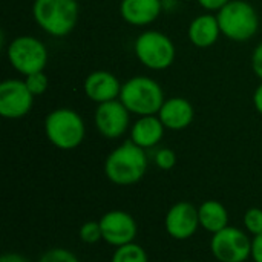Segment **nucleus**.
Instances as JSON below:
<instances>
[{"label": "nucleus", "instance_id": "f257e3e1", "mask_svg": "<svg viewBox=\"0 0 262 262\" xmlns=\"http://www.w3.org/2000/svg\"><path fill=\"white\" fill-rule=\"evenodd\" d=\"M147 166L146 150L129 140L106 157L104 175L117 186H132L144 178Z\"/></svg>", "mask_w": 262, "mask_h": 262}, {"label": "nucleus", "instance_id": "f03ea898", "mask_svg": "<svg viewBox=\"0 0 262 262\" xmlns=\"http://www.w3.org/2000/svg\"><path fill=\"white\" fill-rule=\"evenodd\" d=\"M77 0H34L32 17L38 28L51 37L69 35L78 21Z\"/></svg>", "mask_w": 262, "mask_h": 262}, {"label": "nucleus", "instance_id": "7ed1b4c3", "mask_svg": "<svg viewBox=\"0 0 262 262\" xmlns=\"http://www.w3.org/2000/svg\"><path fill=\"white\" fill-rule=\"evenodd\" d=\"M164 100L161 84L146 75H137L124 81L120 94V101L137 117L158 115Z\"/></svg>", "mask_w": 262, "mask_h": 262}, {"label": "nucleus", "instance_id": "20e7f679", "mask_svg": "<svg viewBox=\"0 0 262 262\" xmlns=\"http://www.w3.org/2000/svg\"><path fill=\"white\" fill-rule=\"evenodd\" d=\"M45 135L54 147L60 150H72L84 141L86 124L77 111L58 107L46 115Z\"/></svg>", "mask_w": 262, "mask_h": 262}, {"label": "nucleus", "instance_id": "39448f33", "mask_svg": "<svg viewBox=\"0 0 262 262\" xmlns=\"http://www.w3.org/2000/svg\"><path fill=\"white\" fill-rule=\"evenodd\" d=\"M221 34L232 41H249L259 29V15L246 0H230L216 12Z\"/></svg>", "mask_w": 262, "mask_h": 262}, {"label": "nucleus", "instance_id": "423d86ee", "mask_svg": "<svg viewBox=\"0 0 262 262\" xmlns=\"http://www.w3.org/2000/svg\"><path fill=\"white\" fill-rule=\"evenodd\" d=\"M134 52L138 61L150 71H164L170 68L177 57L172 38L157 29L141 32L134 43Z\"/></svg>", "mask_w": 262, "mask_h": 262}, {"label": "nucleus", "instance_id": "0eeeda50", "mask_svg": "<svg viewBox=\"0 0 262 262\" xmlns=\"http://www.w3.org/2000/svg\"><path fill=\"white\" fill-rule=\"evenodd\" d=\"M9 64L21 75L45 71L49 52L46 45L34 35H18L12 38L6 48Z\"/></svg>", "mask_w": 262, "mask_h": 262}, {"label": "nucleus", "instance_id": "6e6552de", "mask_svg": "<svg viewBox=\"0 0 262 262\" xmlns=\"http://www.w3.org/2000/svg\"><path fill=\"white\" fill-rule=\"evenodd\" d=\"M210 250L220 262H246L252 256V239L238 227H226L215 233Z\"/></svg>", "mask_w": 262, "mask_h": 262}, {"label": "nucleus", "instance_id": "1a4fd4ad", "mask_svg": "<svg viewBox=\"0 0 262 262\" xmlns=\"http://www.w3.org/2000/svg\"><path fill=\"white\" fill-rule=\"evenodd\" d=\"M34 106V95L25 80L8 78L0 83V115L8 120L26 117Z\"/></svg>", "mask_w": 262, "mask_h": 262}, {"label": "nucleus", "instance_id": "9d476101", "mask_svg": "<svg viewBox=\"0 0 262 262\" xmlns=\"http://www.w3.org/2000/svg\"><path fill=\"white\" fill-rule=\"evenodd\" d=\"M94 123L100 135L107 140H117L123 137L130 126V112L118 100L97 104L94 114Z\"/></svg>", "mask_w": 262, "mask_h": 262}, {"label": "nucleus", "instance_id": "9b49d317", "mask_svg": "<svg viewBox=\"0 0 262 262\" xmlns=\"http://www.w3.org/2000/svg\"><path fill=\"white\" fill-rule=\"evenodd\" d=\"M103 241L112 247H121L135 243L138 227L135 218L124 210H111L100 218Z\"/></svg>", "mask_w": 262, "mask_h": 262}, {"label": "nucleus", "instance_id": "f8f14e48", "mask_svg": "<svg viewBox=\"0 0 262 262\" xmlns=\"http://www.w3.org/2000/svg\"><path fill=\"white\" fill-rule=\"evenodd\" d=\"M164 229L169 236L178 241L192 238L200 229L198 209L187 201H180L173 204L164 218Z\"/></svg>", "mask_w": 262, "mask_h": 262}, {"label": "nucleus", "instance_id": "ddd939ff", "mask_svg": "<svg viewBox=\"0 0 262 262\" xmlns=\"http://www.w3.org/2000/svg\"><path fill=\"white\" fill-rule=\"evenodd\" d=\"M121 88L123 84L120 83L117 75L103 69L91 72L83 83V91L86 97L97 104L118 100Z\"/></svg>", "mask_w": 262, "mask_h": 262}, {"label": "nucleus", "instance_id": "4468645a", "mask_svg": "<svg viewBox=\"0 0 262 262\" xmlns=\"http://www.w3.org/2000/svg\"><path fill=\"white\" fill-rule=\"evenodd\" d=\"M164 11L163 0H121L120 15L132 26L144 28L152 25Z\"/></svg>", "mask_w": 262, "mask_h": 262}, {"label": "nucleus", "instance_id": "2eb2a0df", "mask_svg": "<svg viewBox=\"0 0 262 262\" xmlns=\"http://www.w3.org/2000/svg\"><path fill=\"white\" fill-rule=\"evenodd\" d=\"M158 117L166 129L183 130L189 127L195 118V109L192 103L184 97H172L164 100Z\"/></svg>", "mask_w": 262, "mask_h": 262}, {"label": "nucleus", "instance_id": "dca6fc26", "mask_svg": "<svg viewBox=\"0 0 262 262\" xmlns=\"http://www.w3.org/2000/svg\"><path fill=\"white\" fill-rule=\"evenodd\" d=\"M221 28L216 18V14H201L196 15L187 29V37L190 43L200 49H207L213 46L221 37Z\"/></svg>", "mask_w": 262, "mask_h": 262}, {"label": "nucleus", "instance_id": "f3484780", "mask_svg": "<svg viewBox=\"0 0 262 262\" xmlns=\"http://www.w3.org/2000/svg\"><path fill=\"white\" fill-rule=\"evenodd\" d=\"M164 130L166 127L158 115L138 117V120L130 127V141L144 150L152 149L160 144L164 137Z\"/></svg>", "mask_w": 262, "mask_h": 262}, {"label": "nucleus", "instance_id": "a211bd4d", "mask_svg": "<svg viewBox=\"0 0 262 262\" xmlns=\"http://www.w3.org/2000/svg\"><path fill=\"white\" fill-rule=\"evenodd\" d=\"M200 227L215 235L229 227V212L216 200H207L198 207Z\"/></svg>", "mask_w": 262, "mask_h": 262}, {"label": "nucleus", "instance_id": "6ab92c4d", "mask_svg": "<svg viewBox=\"0 0 262 262\" xmlns=\"http://www.w3.org/2000/svg\"><path fill=\"white\" fill-rule=\"evenodd\" d=\"M111 262H149L146 250L137 244V243H130L121 247H117Z\"/></svg>", "mask_w": 262, "mask_h": 262}, {"label": "nucleus", "instance_id": "aec40b11", "mask_svg": "<svg viewBox=\"0 0 262 262\" xmlns=\"http://www.w3.org/2000/svg\"><path fill=\"white\" fill-rule=\"evenodd\" d=\"M25 83L28 86V89L32 92L34 97H38V95H43L48 88H49V77L45 74V71H40V72H34V74H29L25 77Z\"/></svg>", "mask_w": 262, "mask_h": 262}, {"label": "nucleus", "instance_id": "412c9836", "mask_svg": "<svg viewBox=\"0 0 262 262\" xmlns=\"http://www.w3.org/2000/svg\"><path fill=\"white\" fill-rule=\"evenodd\" d=\"M78 236H80V239L84 244H97L98 241L103 239L100 223L98 221H88V223H84L80 227Z\"/></svg>", "mask_w": 262, "mask_h": 262}, {"label": "nucleus", "instance_id": "4be33fe9", "mask_svg": "<svg viewBox=\"0 0 262 262\" xmlns=\"http://www.w3.org/2000/svg\"><path fill=\"white\" fill-rule=\"evenodd\" d=\"M244 227L247 232H250L253 236L262 233V209L252 207L244 213Z\"/></svg>", "mask_w": 262, "mask_h": 262}, {"label": "nucleus", "instance_id": "5701e85b", "mask_svg": "<svg viewBox=\"0 0 262 262\" xmlns=\"http://www.w3.org/2000/svg\"><path fill=\"white\" fill-rule=\"evenodd\" d=\"M38 262H80V259L68 249L55 247L48 252H45Z\"/></svg>", "mask_w": 262, "mask_h": 262}, {"label": "nucleus", "instance_id": "b1692460", "mask_svg": "<svg viewBox=\"0 0 262 262\" xmlns=\"http://www.w3.org/2000/svg\"><path fill=\"white\" fill-rule=\"evenodd\" d=\"M154 161L157 167H160L161 170H170L177 164V154L169 147H161L155 152Z\"/></svg>", "mask_w": 262, "mask_h": 262}, {"label": "nucleus", "instance_id": "393cba45", "mask_svg": "<svg viewBox=\"0 0 262 262\" xmlns=\"http://www.w3.org/2000/svg\"><path fill=\"white\" fill-rule=\"evenodd\" d=\"M252 69L253 74L262 81V40L252 52Z\"/></svg>", "mask_w": 262, "mask_h": 262}, {"label": "nucleus", "instance_id": "a878e982", "mask_svg": "<svg viewBox=\"0 0 262 262\" xmlns=\"http://www.w3.org/2000/svg\"><path fill=\"white\" fill-rule=\"evenodd\" d=\"M198 5L207 12H218L223 6H226L230 0H196Z\"/></svg>", "mask_w": 262, "mask_h": 262}, {"label": "nucleus", "instance_id": "bb28decb", "mask_svg": "<svg viewBox=\"0 0 262 262\" xmlns=\"http://www.w3.org/2000/svg\"><path fill=\"white\" fill-rule=\"evenodd\" d=\"M252 259L255 262H262V233L256 235L252 239Z\"/></svg>", "mask_w": 262, "mask_h": 262}, {"label": "nucleus", "instance_id": "cd10ccee", "mask_svg": "<svg viewBox=\"0 0 262 262\" xmlns=\"http://www.w3.org/2000/svg\"><path fill=\"white\" fill-rule=\"evenodd\" d=\"M252 101H253V106H255L256 112L262 115V81L259 83V86L255 89L253 97H252Z\"/></svg>", "mask_w": 262, "mask_h": 262}, {"label": "nucleus", "instance_id": "c85d7f7f", "mask_svg": "<svg viewBox=\"0 0 262 262\" xmlns=\"http://www.w3.org/2000/svg\"><path fill=\"white\" fill-rule=\"evenodd\" d=\"M0 262H31L28 258H25L23 255H20V253H5V255H2V258H0Z\"/></svg>", "mask_w": 262, "mask_h": 262}, {"label": "nucleus", "instance_id": "c756f323", "mask_svg": "<svg viewBox=\"0 0 262 262\" xmlns=\"http://www.w3.org/2000/svg\"><path fill=\"white\" fill-rule=\"evenodd\" d=\"M180 262H192V261H180Z\"/></svg>", "mask_w": 262, "mask_h": 262}]
</instances>
